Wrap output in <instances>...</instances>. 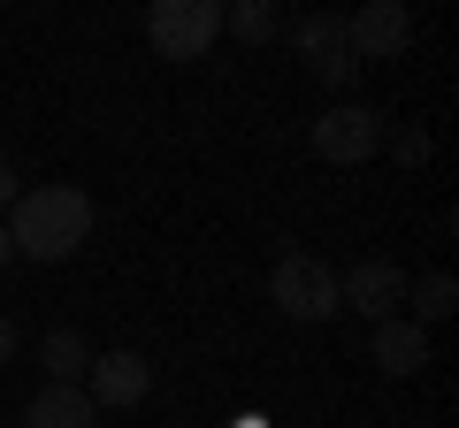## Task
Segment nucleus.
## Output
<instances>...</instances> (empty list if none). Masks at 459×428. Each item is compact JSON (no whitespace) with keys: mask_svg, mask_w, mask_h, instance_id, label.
<instances>
[{"mask_svg":"<svg viewBox=\"0 0 459 428\" xmlns=\"http://www.w3.org/2000/svg\"><path fill=\"white\" fill-rule=\"evenodd\" d=\"M39 367H47V382H77L84 367H92L84 330H47V337H39Z\"/></svg>","mask_w":459,"mask_h":428,"instance_id":"nucleus-12","label":"nucleus"},{"mask_svg":"<svg viewBox=\"0 0 459 428\" xmlns=\"http://www.w3.org/2000/svg\"><path fill=\"white\" fill-rule=\"evenodd\" d=\"M16 199H23V184H16V168H8V161H0V214H8V207H16Z\"/></svg>","mask_w":459,"mask_h":428,"instance_id":"nucleus-15","label":"nucleus"},{"mask_svg":"<svg viewBox=\"0 0 459 428\" xmlns=\"http://www.w3.org/2000/svg\"><path fill=\"white\" fill-rule=\"evenodd\" d=\"M368 360H376L383 375H421L429 367V330H413L406 313H391V321H376V337H368Z\"/></svg>","mask_w":459,"mask_h":428,"instance_id":"nucleus-9","label":"nucleus"},{"mask_svg":"<svg viewBox=\"0 0 459 428\" xmlns=\"http://www.w3.org/2000/svg\"><path fill=\"white\" fill-rule=\"evenodd\" d=\"M84 375H92L84 398H92L100 413H108V406H138V398L153 390V360H146V352H92Z\"/></svg>","mask_w":459,"mask_h":428,"instance_id":"nucleus-7","label":"nucleus"},{"mask_svg":"<svg viewBox=\"0 0 459 428\" xmlns=\"http://www.w3.org/2000/svg\"><path fill=\"white\" fill-rule=\"evenodd\" d=\"M16 345H23V337H16V321H8V313H0V367L16 360Z\"/></svg>","mask_w":459,"mask_h":428,"instance_id":"nucleus-16","label":"nucleus"},{"mask_svg":"<svg viewBox=\"0 0 459 428\" xmlns=\"http://www.w3.org/2000/svg\"><path fill=\"white\" fill-rule=\"evenodd\" d=\"M452 306H459V283L444 276V268H429V276H406V321L413 330H437V321H452Z\"/></svg>","mask_w":459,"mask_h":428,"instance_id":"nucleus-11","label":"nucleus"},{"mask_svg":"<svg viewBox=\"0 0 459 428\" xmlns=\"http://www.w3.org/2000/svg\"><path fill=\"white\" fill-rule=\"evenodd\" d=\"M268 298H276L291 321H329V313H344L337 306V268L314 261V253H283L276 276H268Z\"/></svg>","mask_w":459,"mask_h":428,"instance_id":"nucleus-4","label":"nucleus"},{"mask_svg":"<svg viewBox=\"0 0 459 428\" xmlns=\"http://www.w3.org/2000/svg\"><path fill=\"white\" fill-rule=\"evenodd\" d=\"M100 406L84 398V382H47V390L23 406V428H92Z\"/></svg>","mask_w":459,"mask_h":428,"instance_id":"nucleus-10","label":"nucleus"},{"mask_svg":"<svg viewBox=\"0 0 459 428\" xmlns=\"http://www.w3.org/2000/svg\"><path fill=\"white\" fill-rule=\"evenodd\" d=\"M0 230H8V253L16 261H39V268H62L84 253L92 237V199L77 184H31L16 207L0 214Z\"/></svg>","mask_w":459,"mask_h":428,"instance_id":"nucleus-1","label":"nucleus"},{"mask_svg":"<svg viewBox=\"0 0 459 428\" xmlns=\"http://www.w3.org/2000/svg\"><path fill=\"white\" fill-rule=\"evenodd\" d=\"M8 261H16V253H8V230H0V268H8Z\"/></svg>","mask_w":459,"mask_h":428,"instance_id":"nucleus-17","label":"nucleus"},{"mask_svg":"<svg viewBox=\"0 0 459 428\" xmlns=\"http://www.w3.org/2000/svg\"><path fill=\"white\" fill-rule=\"evenodd\" d=\"M383 146H391L406 168H421V161H429V131H413V123H383Z\"/></svg>","mask_w":459,"mask_h":428,"instance_id":"nucleus-14","label":"nucleus"},{"mask_svg":"<svg viewBox=\"0 0 459 428\" xmlns=\"http://www.w3.org/2000/svg\"><path fill=\"white\" fill-rule=\"evenodd\" d=\"M291 39H299V54L314 62V77H322V84H352V69H360V62L344 54V16H329V8H322V16H299Z\"/></svg>","mask_w":459,"mask_h":428,"instance_id":"nucleus-8","label":"nucleus"},{"mask_svg":"<svg viewBox=\"0 0 459 428\" xmlns=\"http://www.w3.org/2000/svg\"><path fill=\"white\" fill-rule=\"evenodd\" d=\"M413 47V8L406 0H368L344 16V54L352 62H398Z\"/></svg>","mask_w":459,"mask_h":428,"instance_id":"nucleus-5","label":"nucleus"},{"mask_svg":"<svg viewBox=\"0 0 459 428\" xmlns=\"http://www.w3.org/2000/svg\"><path fill=\"white\" fill-rule=\"evenodd\" d=\"M146 39H153L161 62H199V54L222 39V0H153Z\"/></svg>","mask_w":459,"mask_h":428,"instance_id":"nucleus-2","label":"nucleus"},{"mask_svg":"<svg viewBox=\"0 0 459 428\" xmlns=\"http://www.w3.org/2000/svg\"><path fill=\"white\" fill-rule=\"evenodd\" d=\"M222 31L238 39V47H268L283 23H276V8H268V0H230V8H222Z\"/></svg>","mask_w":459,"mask_h":428,"instance_id":"nucleus-13","label":"nucleus"},{"mask_svg":"<svg viewBox=\"0 0 459 428\" xmlns=\"http://www.w3.org/2000/svg\"><path fill=\"white\" fill-rule=\"evenodd\" d=\"M337 306H352L368 330L391 321V313L406 306V268H398V261H352V268L337 276Z\"/></svg>","mask_w":459,"mask_h":428,"instance_id":"nucleus-6","label":"nucleus"},{"mask_svg":"<svg viewBox=\"0 0 459 428\" xmlns=\"http://www.w3.org/2000/svg\"><path fill=\"white\" fill-rule=\"evenodd\" d=\"M314 153H322L329 168H360L383 153V116L368 107V99H337V107H322L314 116Z\"/></svg>","mask_w":459,"mask_h":428,"instance_id":"nucleus-3","label":"nucleus"}]
</instances>
